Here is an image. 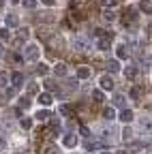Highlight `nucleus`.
<instances>
[{
  "instance_id": "nucleus-17",
  "label": "nucleus",
  "mask_w": 152,
  "mask_h": 154,
  "mask_svg": "<svg viewBox=\"0 0 152 154\" xmlns=\"http://www.w3.org/2000/svg\"><path fill=\"white\" fill-rule=\"evenodd\" d=\"M86 148H88V152H92V150L103 148V143H101V141H88V143H86Z\"/></svg>"
},
{
  "instance_id": "nucleus-1",
  "label": "nucleus",
  "mask_w": 152,
  "mask_h": 154,
  "mask_svg": "<svg viewBox=\"0 0 152 154\" xmlns=\"http://www.w3.org/2000/svg\"><path fill=\"white\" fill-rule=\"evenodd\" d=\"M34 58H39V47H36V45H28L24 49V60H34Z\"/></svg>"
},
{
  "instance_id": "nucleus-33",
  "label": "nucleus",
  "mask_w": 152,
  "mask_h": 154,
  "mask_svg": "<svg viewBox=\"0 0 152 154\" xmlns=\"http://www.w3.org/2000/svg\"><path fill=\"white\" fill-rule=\"evenodd\" d=\"M22 126H24V128H30V126H32V120H28V118H22Z\"/></svg>"
},
{
  "instance_id": "nucleus-18",
  "label": "nucleus",
  "mask_w": 152,
  "mask_h": 154,
  "mask_svg": "<svg viewBox=\"0 0 152 154\" xmlns=\"http://www.w3.org/2000/svg\"><path fill=\"white\" fill-rule=\"evenodd\" d=\"M49 116H51V113H49L47 109H39V113H36V120H39V122H41V120H47Z\"/></svg>"
},
{
  "instance_id": "nucleus-20",
  "label": "nucleus",
  "mask_w": 152,
  "mask_h": 154,
  "mask_svg": "<svg viewBox=\"0 0 152 154\" xmlns=\"http://www.w3.org/2000/svg\"><path fill=\"white\" fill-rule=\"evenodd\" d=\"M92 99L97 101V103H101V101L105 99V96H103V92H101V90H94V92H92Z\"/></svg>"
},
{
  "instance_id": "nucleus-6",
  "label": "nucleus",
  "mask_w": 152,
  "mask_h": 154,
  "mask_svg": "<svg viewBox=\"0 0 152 154\" xmlns=\"http://www.w3.org/2000/svg\"><path fill=\"white\" fill-rule=\"evenodd\" d=\"M101 88H103V90H111V88H113V79H111L109 75H103V77H101Z\"/></svg>"
},
{
  "instance_id": "nucleus-10",
  "label": "nucleus",
  "mask_w": 152,
  "mask_h": 154,
  "mask_svg": "<svg viewBox=\"0 0 152 154\" xmlns=\"http://www.w3.org/2000/svg\"><path fill=\"white\" fill-rule=\"evenodd\" d=\"M120 120H122L124 124H129V122L133 120V111H131V109H122V111H120Z\"/></svg>"
},
{
  "instance_id": "nucleus-40",
  "label": "nucleus",
  "mask_w": 152,
  "mask_h": 154,
  "mask_svg": "<svg viewBox=\"0 0 152 154\" xmlns=\"http://www.w3.org/2000/svg\"><path fill=\"white\" fill-rule=\"evenodd\" d=\"M2 2H5V0H0V7H2Z\"/></svg>"
},
{
  "instance_id": "nucleus-4",
  "label": "nucleus",
  "mask_w": 152,
  "mask_h": 154,
  "mask_svg": "<svg viewBox=\"0 0 152 154\" xmlns=\"http://www.w3.org/2000/svg\"><path fill=\"white\" fill-rule=\"evenodd\" d=\"M11 82H13V86H15V88H20V86H24V75H22L20 71H15V73L11 75Z\"/></svg>"
},
{
  "instance_id": "nucleus-28",
  "label": "nucleus",
  "mask_w": 152,
  "mask_h": 154,
  "mask_svg": "<svg viewBox=\"0 0 152 154\" xmlns=\"http://www.w3.org/2000/svg\"><path fill=\"white\" fill-rule=\"evenodd\" d=\"M131 135H133V133H131V128L126 126V128L122 131V139H124V141H126V139H131Z\"/></svg>"
},
{
  "instance_id": "nucleus-31",
  "label": "nucleus",
  "mask_w": 152,
  "mask_h": 154,
  "mask_svg": "<svg viewBox=\"0 0 152 154\" xmlns=\"http://www.w3.org/2000/svg\"><path fill=\"white\" fill-rule=\"evenodd\" d=\"M60 113H64V116H71V107H69V105H60Z\"/></svg>"
},
{
  "instance_id": "nucleus-39",
  "label": "nucleus",
  "mask_w": 152,
  "mask_h": 154,
  "mask_svg": "<svg viewBox=\"0 0 152 154\" xmlns=\"http://www.w3.org/2000/svg\"><path fill=\"white\" fill-rule=\"evenodd\" d=\"M2 54H5V47H2V45H0V56H2Z\"/></svg>"
},
{
  "instance_id": "nucleus-8",
  "label": "nucleus",
  "mask_w": 152,
  "mask_h": 154,
  "mask_svg": "<svg viewBox=\"0 0 152 154\" xmlns=\"http://www.w3.org/2000/svg\"><path fill=\"white\" fill-rule=\"evenodd\" d=\"M90 69L88 66H77V79H88V77H90Z\"/></svg>"
},
{
  "instance_id": "nucleus-12",
  "label": "nucleus",
  "mask_w": 152,
  "mask_h": 154,
  "mask_svg": "<svg viewBox=\"0 0 152 154\" xmlns=\"http://www.w3.org/2000/svg\"><path fill=\"white\" fill-rule=\"evenodd\" d=\"M139 9H141V11H144L146 15H152V2H148V0H141Z\"/></svg>"
},
{
  "instance_id": "nucleus-32",
  "label": "nucleus",
  "mask_w": 152,
  "mask_h": 154,
  "mask_svg": "<svg viewBox=\"0 0 152 154\" xmlns=\"http://www.w3.org/2000/svg\"><path fill=\"white\" fill-rule=\"evenodd\" d=\"M141 128H148V133H152V122L150 120H144L141 122Z\"/></svg>"
},
{
  "instance_id": "nucleus-15",
  "label": "nucleus",
  "mask_w": 152,
  "mask_h": 154,
  "mask_svg": "<svg viewBox=\"0 0 152 154\" xmlns=\"http://www.w3.org/2000/svg\"><path fill=\"white\" fill-rule=\"evenodd\" d=\"M75 49L77 51H88V45H86L84 38H77V41H75Z\"/></svg>"
},
{
  "instance_id": "nucleus-21",
  "label": "nucleus",
  "mask_w": 152,
  "mask_h": 154,
  "mask_svg": "<svg viewBox=\"0 0 152 154\" xmlns=\"http://www.w3.org/2000/svg\"><path fill=\"white\" fill-rule=\"evenodd\" d=\"M113 105L122 107V105H124V96H122V94H116V96H113Z\"/></svg>"
},
{
  "instance_id": "nucleus-41",
  "label": "nucleus",
  "mask_w": 152,
  "mask_h": 154,
  "mask_svg": "<svg viewBox=\"0 0 152 154\" xmlns=\"http://www.w3.org/2000/svg\"><path fill=\"white\" fill-rule=\"evenodd\" d=\"M11 2H20V0H11Z\"/></svg>"
},
{
  "instance_id": "nucleus-23",
  "label": "nucleus",
  "mask_w": 152,
  "mask_h": 154,
  "mask_svg": "<svg viewBox=\"0 0 152 154\" xmlns=\"http://www.w3.org/2000/svg\"><path fill=\"white\" fill-rule=\"evenodd\" d=\"M103 17L107 19V22H113V19H116V13H113V11H105V13H103Z\"/></svg>"
},
{
  "instance_id": "nucleus-5",
  "label": "nucleus",
  "mask_w": 152,
  "mask_h": 154,
  "mask_svg": "<svg viewBox=\"0 0 152 154\" xmlns=\"http://www.w3.org/2000/svg\"><path fill=\"white\" fill-rule=\"evenodd\" d=\"M67 71H69V69H67V64H64V62H58V64L54 66L56 77H67Z\"/></svg>"
},
{
  "instance_id": "nucleus-2",
  "label": "nucleus",
  "mask_w": 152,
  "mask_h": 154,
  "mask_svg": "<svg viewBox=\"0 0 152 154\" xmlns=\"http://www.w3.org/2000/svg\"><path fill=\"white\" fill-rule=\"evenodd\" d=\"M62 143H64V148H75V146H77V135H75V133L64 135V137H62Z\"/></svg>"
},
{
  "instance_id": "nucleus-13",
  "label": "nucleus",
  "mask_w": 152,
  "mask_h": 154,
  "mask_svg": "<svg viewBox=\"0 0 152 154\" xmlns=\"http://www.w3.org/2000/svg\"><path fill=\"white\" fill-rule=\"evenodd\" d=\"M103 118H105V120H113V118H116L113 107H105V109H103Z\"/></svg>"
},
{
  "instance_id": "nucleus-16",
  "label": "nucleus",
  "mask_w": 152,
  "mask_h": 154,
  "mask_svg": "<svg viewBox=\"0 0 152 154\" xmlns=\"http://www.w3.org/2000/svg\"><path fill=\"white\" fill-rule=\"evenodd\" d=\"M107 71H109V73H118V71H120V64H118L116 60H109V62H107Z\"/></svg>"
},
{
  "instance_id": "nucleus-27",
  "label": "nucleus",
  "mask_w": 152,
  "mask_h": 154,
  "mask_svg": "<svg viewBox=\"0 0 152 154\" xmlns=\"http://www.w3.org/2000/svg\"><path fill=\"white\" fill-rule=\"evenodd\" d=\"M24 7L26 9H34L36 7V0H24Z\"/></svg>"
},
{
  "instance_id": "nucleus-36",
  "label": "nucleus",
  "mask_w": 152,
  "mask_h": 154,
  "mask_svg": "<svg viewBox=\"0 0 152 154\" xmlns=\"http://www.w3.org/2000/svg\"><path fill=\"white\" fill-rule=\"evenodd\" d=\"M79 131H82V135H86V137H90V131H88V128H86V126H82V128H79Z\"/></svg>"
},
{
  "instance_id": "nucleus-26",
  "label": "nucleus",
  "mask_w": 152,
  "mask_h": 154,
  "mask_svg": "<svg viewBox=\"0 0 152 154\" xmlns=\"http://www.w3.org/2000/svg\"><path fill=\"white\" fill-rule=\"evenodd\" d=\"M0 38H2V41L9 38V28H0Z\"/></svg>"
},
{
  "instance_id": "nucleus-11",
  "label": "nucleus",
  "mask_w": 152,
  "mask_h": 154,
  "mask_svg": "<svg viewBox=\"0 0 152 154\" xmlns=\"http://www.w3.org/2000/svg\"><path fill=\"white\" fill-rule=\"evenodd\" d=\"M135 75H137V69L135 66H126L124 69V77H126V79H135Z\"/></svg>"
},
{
  "instance_id": "nucleus-9",
  "label": "nucleus",
  "mask_w": 152,
  "mask_h": 154,
  "mask_svg": "<svg viewBox=\"0 0 152 154\" xmlns=\"http://www.w3.org/2000/svg\"><path fill=\"white\" fill-rule=\"evenodd\" d=\"M39 103H41V105H51V103H54V96H51L49 92H43V94L39 96Z\"/></svg>"
},
{
  "instance_id": "nucleus-35",
  "label": "nucleus",
  "mask_w": 152,
  "mask_h": 154,
  "mask_svg": "<svg viewBox=\"0 0 152 154\" xmlns=\"http://www.w3.org/2000/svg\"><path fill=\"white\" fill-rule=\"evenodd\" d=\"M13 94H15V86H13V88H7V99H11Z\"/></svg>"
},
{
  "instance_id": "nucleus-34",
  "label": "nucleus",
  "mask_w": 152,
  "mask_h": 154,
  "mask_svg": "<svg viewBox=\"0 0 152 154\" xmlns=\"http://www.w3.org/2000/svg\"><path fill=\"white\" fill-rule=\"evenodd\" d=\"M101 5H105V7H113V5H116V0H101Z\"/></svg>"
},
{
  "instance_id": "nucleus-43",
  "label": "nucleus",
  "mask_w": 152,
  "mask_h": 154,
  "mask_svg": "<svg viewBox=\"0 0 152 154\" xmlns=\"http://www.w3.org/2000/svg\"><path fill=\"white\" fill-rule=\"evenodd\" d=\"M15 154H22V152H15Z\"/></svg>"
},
{
  "instance_id": "nucleus-22",
  "label": "nucleus",
  "mask_w": 152,
  "mask_h": 154,
  "mask_svg": "<svg viewBox=\"0 0 152 154\" xmlns=\"http://www.w3.org/2000/svg\"><path fill=\"white\" fill-rule=\"evenodd\" d=\"M45 88H47V90H56V88H58V84H56L54 79H45Z\"/></svg>"
},
{
  "instance_id": "nucleus-7",
  "label": "nucleus",
  "mask_w": 152,
  "mask_h": 154,
  "mask_svg": "<svg viewBox=\"0 0 152 154\" xmlns=\"http://www.w3.org/2000/svg\"><path fill=\"white\" fill-rule=\"evenodd\" d=\"M17 24H20V17H17L15 13L7 15V28H17Z\"/></svg>"
},
{
  "instance_id": "nucleus-37",
  "label": "nucleus",
  "mask_w": 152,
  "mask_h": 154,
  "mask_svg": "<svg viewBox=\"0 0 152 154\" xmlns=\"http://www.w3.org/2000/svg\"><path fill=\"white\" fill-rule=\"evenodd\" d=\"M41 2H43V5H47V7H51V5H54V0H41Z\"/></svg>"
},
{
  "instance_id": "nucleus-24",
  "label": "nucleus",
  "mask_w": 152,
  "mask_h": 154,
  "mask_svg": "<svg viewBox=\"0 0 152 154\" xmlns=\"http://www.w3.org/2000/svg\"><path fill=\"white\" fill-rule=\"evenodd\" d=\"M36 73H39V75H47V73H49V69H47L45 64H39V66H36Z\"/></svg>"
},
{
  "instance_id": "nucleus-19",
  "label": "nucleus",
  "mask_w": 152,
  "mask_h": 154,
  "mask_svg": "<svg viewBox=\"0 0 152 154\" xmlns=\"http://www.w3.org/2000/svg\"><path fill=\"white\" fill-rule=\"evenodd\" d=\"M17 38H20V41H26V38H28V30L20 28V30H17Z\"/></svg>"
},
{
  "instance_id": "nucleus-14",
  "label": "nucleus",
  "mask_w": 152,
  "mask_h": 154,
  "mask_svg": "<svg viewBox=\"0 0 152 154\" xmlns=\"http://www.w3.org/2000/svg\"><path fill=\"white\" fill-rule=\"evenodd\" d=\"M116 56L120 58V60H124V58H129V49H126L124 45H118V49H116Z\"/></svg>"
},
{
  "instance_id": "nucleus-3",
  "label": "nucleus",
  "mask_w": 152,
  "mask_h": 154,
  "mask_svg": "<svg viewBox=\"0 0 152 154\" xmlns=\"http://www.w3.org/2000/svg\"><path fill=\"white\" fill-rule=\"evenodd\" d=\"M135 19H137V9L126 7L124 9V22H135Z\"/></svg>"
},
{
  "instance_id": "nucleus-29",
  "label": "nucleus",
  "mask_w": 152,
  "mask_h": 154,
  "mask_svg": "<svg viewBox=\"0 0 152 154\" xmlns=\"http://www.w3.org/2000/svg\"><path fill=\"white\" fill-rule=\"evenodd\" d=\"M7 82H9V79H7V73H0V88H5Z\"/></svg>"
},
{
  "instance_id": "nucleus-30",
  "label": "nucleus",
  "mask_w": 152,
  "mask_h": 154,
  "mask_svg": "<svg viewBox=\"0 0 152 154\" xmlns=\"http://www.w3.org/2000/svg\"><path fill=\"white\" fill-rule=\"evenodd\" d=\"M20 105L26 109V107H30V99H26V96H22V99H20Z\"/></svg>"
},
{
  "instance_id": "nucleus-38",
  "label": "nucleus",
  "mask_w": 152,
  "mask_h": 154,
  "mask_svg": "<svg viewBox=\"0 0 152 154\" xmlns=\"http://www.w3.org/2000/svg\"><path fill=\"white\" fill-rule=\"evenodd\" d=\"M47 154H56V150L54 148H47Z\"/></svg>"
},
{
  "instance_id": "nucleus-42",
  "label": "nucleus",
  "mask_w": 152,
  "mask_h": 154,
  "mask_svg": "<svg viewBox=\"0 0 152 154\" xmlns=\"http://www.w3.org/2000/svg\"><path fill=\"white\" fill-rule=\"evenodd\" d=\"M103 154H111V152H103Z\"/></svg>"
},
{
  "instance_id": "nucleus-25",
  "label": "nucleus",
  "mask_w": 152,
  "mask_h": 154,
  "mask_svg": "<svg viewBox=\"0 0 152 154\" xmlns=\"http://www.w3.org/2000/svg\"><path fill=\"white\" fill-rule=\"evenodd\" d=\"M139 94H141V88H133L131 90V99H139Z\"/></svg>"
}]
</instances>
